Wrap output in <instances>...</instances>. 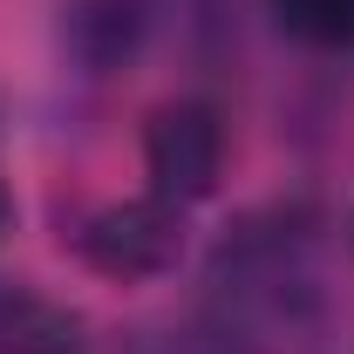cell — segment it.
<instances>
[{
    "instance_id": "277c9868",
    "label": "cell",
    "mask_w": 354,
    "mask_h": 354,
    "mask_svg": "<svg viewBox=\"0 0 354 354\" xmlns=\"http://www.w3.org/2000/svg\"><path fill=\"white\" fill-rule=\"evenodd\" d=\"M0 354H88V341L68 307L21 279H0Z\"/></svg>"
},
{
    "instance_id": "5b68a950",
    "label": "cell",
    "mask_w": 354,
    "mask_h": 354,
    "mask_svg": "<svg viewBox=\"0 0 354 354\" xmlns=\"http://www.w3.org/2000/svg\"><path fill=\"white\" fill-rule=\"evenodd\" d=\"M272 14L307 48H327V55L354 48V0H272Z\"/></svg>"
},
{
    "instance_id": "7a4b0ae2",
    "label": "cell",
    "mask_w": 354,
    "mask_h": 354,
    "mask_svg": "<svg viewBox=\"0 0 354 354\" xmlns=\"http://www.w3.org/2000/svg\"><path fill=\"white\" fill-rule=\"evenodd\" d=\"M75 252H82V266L109 272V279H157L184 252V205L157 198V191L102 205L75 225Z\"/></svg>"
},
{
    "instance_id": "3957f363",
    "label": "cell",
    "mask_w": 354,
    "mask_h": 354,
    "mask_svg": "<svg viewBox=\"0 0 354 354\" xmlns=\"http://www.w3.org/2000/svg\"><path fill=\"white\" fill-rule=\"evenodd\" d=\"M143 171L150 191L171 205H198L212 198L225 177V123L212 102H164L143 130Z\"/></svg>"
},
{
    "instance_id": "8992f818",
    "label": "cell",
    "mask_w": 354,
    "mask_h": 354,
    "mask_svg": "<svg viewBox=\"0 0 354 354\" xmlns=\"http://www.w3.org/2000/svg\"><path fill=\"white\" fill-rule=\"evenodd\" d=\"M0 225H7V184H0Z\"/></svg>"
},
{
    "instance_id": "6da1fadb",
    "label": "cell",
    "mask_w": 354,
    "mask_h": 354,
    "mask_svg": "<svg viewBox=\"0 0 354 354\" xmlns=\"http://www.w3.org/2000/svg\"><path fill=\"white\" fill-rule=\"evenodd\" d=\"M320 307V239L300 212L245 218L205 272V334L232 354H259L300 334Z\"/></svg>"
}]
</instances>
